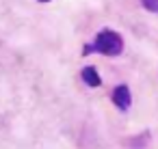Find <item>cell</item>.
Instances as JSON below:
<instances>
[{
	"instance_id": "cell-1",
	"label": "cell",
	"mask_w": 158,
	"mask_h": 149,
	"mask_svg": "<svg viewBox=\"0 0 158 149\" xmlns=\"http://www.w3.org/2000/svg\"><path fill=\"white\" fill-rule=\"evenodd\" d=\"M93 52L95 54H104V56H119L123 52V39H121V35L115 33V30H110V28H102L95 35L93 43H87L85 50H82L85 56H89Z\"/></svg>"
},
{
	"instance_id": "cell-2",
	"label": "cell",
	"mask_w": 158,
	"mask_h": 149,
	"mask_svg": "<svg viewBox=\"0 0 158 149\" xmlns=\"http://www.w3.org/2000/svg\"><path fill=\"white\" fill-rule=\"evenodd\" d=\"M110 99H113V104H115L119 110H128L130 104H132V93H130V89H128L126 84H119V87L113 89Z\"/></svg>"
},
{
	"instance_id": "cell-3",
	"label": "cell",
	"mask_w": 158,
	"mask_h": 149,
	"mask_svg": "<svg viewBox=\"0 0 158 149\" xmlns=\"http://www.w3.org/2000/svg\"><path fill=\"white\" fill-rule=\"evenodd\" d=\"M80 76H82L85 84H89V87H100V84H102V78H100L98 69H95V67H91V65H89V67H85Z\"/></svg>"
},
{
	"instance_id": "cell-4",
	"label": "cell",
	"mask_w": 158,
	"mask_h": 149,
	"mask_svg": "<svg viewBox=\"0 0 158 149\" xmlns=\"http://www.w3.org/2000/svg\"><path fill=\"white\" fill-rule=\"evenodd\" d=\"M141 5L152 13H158V0H141Z\"/></svg>"
},
{
	"instance_id": "cell-5",
	"label": "cell",
	"mask_w": 158,
	"mask_h": 149,
	"mask_svg": "<svg viewBox=\"0 0 158 149\" xmlns=\"http://www.w3.org/2000/svg\"><path fill=\"white\" fill-rule=\"evenodd\" d=\"M39 2H50V0H39Z\"/></svg>"
}]
</instances>
